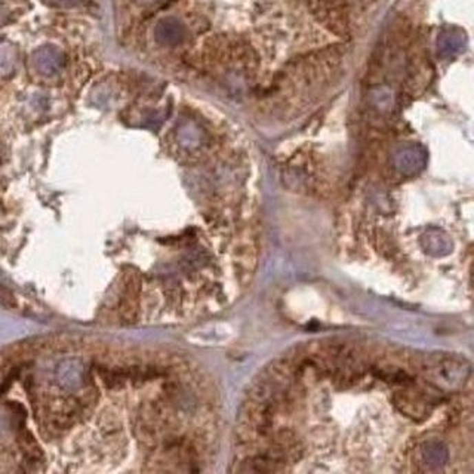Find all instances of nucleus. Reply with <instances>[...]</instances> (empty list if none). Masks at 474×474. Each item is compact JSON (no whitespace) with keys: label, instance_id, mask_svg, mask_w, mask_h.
<instances>
[{"label":"nucleus","instance_id":"4","mask_svg":"<svg viewBox=\"0 0 474 474\" xmlns=\"http://www.w3.org/2000/svg\"><path fill=\"white\" fill-rule=\"evenodd\" d=\"M77 2V0H51V3H54V5H73V3H76Z\"/></svg>","mask_w":474,"mask_h":474},{"label":"nucleus","instance_id":"1","mask_svg":"<svg viewBox=\"0 0 474 474\" xmlns=\"http://www.w3.org/2000/svg\"><path fill=\"white\" fill-rule=\"evenodd\" d=\"M34 65L37 67L39 72L45 74H54L63 67L64 56L63 54L54 46H43L41 50H37L33 55Z\"/></svg>","mask_w":474,"mask_h":474},{"label":"nucleus","instance_id":"2","mask_svg":"<svg viewBox=\"0 0 474 474\" xmlns=\"http://www.w3.org/2000/svg\"><path fill=\"white\" fill-rule=\"evenodd\" d=\"M156 37L166 45L178 43L182 37V27L173 19H164L156 28Z\"/></svg>","mask_w":474,"mask_h":474},{"label":"nucleus","instance_id":"3","mask_svg":"<svg viewBox=\"0 0 474 474\" xmlns=\"http://www.w3.org/2000/svg\"><path fill=\"white\" fill-rule=\"evenodd\" d=\"M14 60H15L14 47L8 43L0 46V70L9 69V67L14 64Z\"/></svg>","mask_w":474,"mask_h":474}]
</instances>
